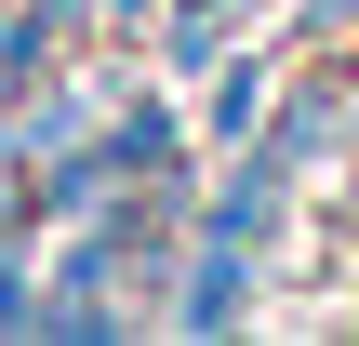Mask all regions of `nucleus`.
<instances>
[{
    "label": "nucleus",
    "instance_id": "f257e3e1",
    "mask_svg": "<svg viewBox=\"0 0 359 346\" xmlns=\"http://www.w3.org/2000/svg\"><path fill=\"white\" fill-rule=\"evenodd\" d=\"M240 320V240H213L200 253V293H187V333H226Z\"/></svg>",
    "mask_w": 359,
    "mask_h": 346
},
{
    "label": "nucleus",
    "instance_id": "f03ea898",
    "mask_svg": "<svg viewBox=\"0 0 359 346\" xmlns=\"http://www.w3.org/2000/svg\"><path fill=\"white\" fill-rule=\"evenodd\" d=\"M107 173H173V120L147 107V120H120V147H107Z\"/></svg>",
    "mask_w": 359,
    "mask_h": 346
},
{
    "label": "nucleus",
    "instance_id": "7ed1b4c3",
    "mask_svg": "<svg viewBox=\"0 0 359 346\" xmlns=\"http://www.w3.org/2000/svg\"><path fill=\"white\" fill-rule=\"evenodd\" d=\"M27 320H40V307H27V293H13V267H0V333H27Z\"/></svg>",
    "mask_w": 359,
    "mask_h": 346
}]
</instances>
